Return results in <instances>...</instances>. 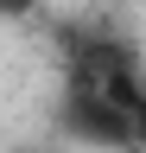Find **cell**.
Returning <instances> with one entry per match:
<instances>
[{
	"label": "cell",
	"instance_id": "obj_1",
	"mask_svg": "<svg viewBox=\"0 0 146 153\" xmlns=\"http://www.w3.org/2000/svg\"><path fill=\"white\" fill-rule=\"evenodd\" d=\"M57 121L76 147H102V153H140V128L102 83H89L83 70H70L64 83V102H57Z\"/></svg>",
	"mask_w": 146,
	"mask_h": 153
},
{
	"label": "cell",
	"instance_id": "obj_2",
	"mask_svg": "<svg viewBox=\"0 0 146 153\" xmlns=\"http://www.w3.org/2000/svg\"><path fill=\"white\" fill-rule=\"evenodd\" d=\"M32 7H38V0H0V19H26Z\"/></svg>",
	"mask_w": 146,
	"mask_h": 153
}]
</instances>
